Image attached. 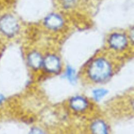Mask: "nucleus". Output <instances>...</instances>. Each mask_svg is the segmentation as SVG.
I'll use <instances>...</instances> for the list:
<instances>
[{
    "label": "nucleus",
    "instance_id": "1",
    "mask_svg": "<svg viewBox=\"0 0 134 134\" xmlns=\"http://www.w3.org/2000/svg\"><path fill=\"white\" fill-rule=\"evenodd\" d=\"M88 77L93 81L100 82L107 80L112 73V67L109 61L103 58L94 59L89 65Z\"/></svg>",
    "mask_w": 134,
    "mask_h": 134
},
{
    "label": "nucleus",
    "instance_id": "2",
    "mask_svg": "<svg viewBox=\"0 0 134 134\" xmlns=\"http://www.w3.org/2000/svg\"><path fill=\"white\" fill-rule=\"evenodd\" d=\"M0 27L6 34L12 35L17 31L18 26L15 18L10 16H6L0 21Z\"/></svg>",
    "mask_w": 134,
    "mask_h": 134
},
{
    "label": "nucleus",
    "instance_id": "3",
    "mask_svg": "<svg viewBox=\"0 0 134 134\" xmlns=\"http://www.w3.org/2000/svg\"><path fill=\"white\" fill-rule=\"evenodd\" d=\"M42 64L45 69L52 73L58 72L60 69V62L55 55L49 54L43 59Z\"/></svg>",
    "mask_w": 134,
    "mask_h": 134
},
{
    "label": "nucleus",
    "instance_id": "4",
    "mask_svg": "<svg viewBox=\"0 0 134 134\" xmlns=\"http://www.w3.org/2000/svg\"><path fill=\"white\" fill-rule=\"evenodd\" d=\"M108 42L112 48L117 50H121L124 49L127 44L125 36L119 33L111 35L109 38Z\"/></svg>",
    "mask_w": 134,
    "mask_h": 134
},
{
    "label": "nucleus",
    "instance_id": "5",
    "mask_svg": "<svg viewBox=\"0 0 134 134\" xmlns=\"http://www.w3.org/2000/svg\"><path fill=\"white\" fill-rule=\"evenodd\" d=\"M44 23L46 26L49 28L57 29L62 26L63 20L59 15L52 14L47 17Z\"/></svg>",
    "mask_w": 134,
    "mask_h": 134
},
{
    "label": "nucleus",
    "instance_id": "6",
    "mask_svg": "<svg viewBox=\"0 0 134 134\" xmlns=\"http://www.w3.org/2000/svg\"><path fill=\"white\" fill-rule=\"evenodd\" d=\"M71 107L76 111H83L87 107V102L82 97L76 96L71 99Z\"/></svg>",
    "mask_w": 134,
    "mask_h": 134
},
{
    "label": "nucleus",
    "instance_id": "7",
    "mask_svg": "<svg viewBox=\"0 0 134 134\" xmlns=\"http://www.w3.org/2000/svg\"><path fill=\"white\" fill-rule=\"evenodd\" d=\"M28 62L32 68L37 69L42 65L43 59L39 53L32 52L28 57Z\"/></svg>",
    "mask_w": 134,
    "mask_h": 134
},
{
    "label": "nucleus",
    "instance_id": "8",
    "mask_svg": "<svg viewBox=\"0 0 134 134\" xmlns=\"http://www.w3.org/2000/svg\"><path fill=\"white\" fill-rule=\"evenodd\" d=\"M91 130L95 133H105L107 132V128L105 124L100 120L94 122L91 126Z\"/></svg>",
    "mask_w": 134,
    "mask_h": 134
},
{
    "label": "nucleus",
    "instance_id": "9",
    "mask_svg": "<svg viewBox=\"0 0 134 134\" xmlns=\"http://www.w3.org/2000/svg\"><path fill=\"white\" fill-rule=\"evenodd\" d=\"M107 93V91L104 89L96 90L93 92L94 96L96 100L101 99Z\"/></svg>",
    "mask_w": 134,
    "mask_h": 134
},
{
    "label": "nucleus",
    "instance_id": "10",
    "mask_svg": "<svg viewBox=\"0 0 134 134\" xmlns=\"http://www.w3.org/2000/svg\"><path fill=\"white\" fill-rule=\"evenodd\" d=\"M74 72L72 70V69H71L70 68H69L68 69V71H67V75L68 77L69 78V79H70V80L73 81L74 80Z\"/></svg>",
    "mask_w": 134,
    "mask_h": 134
},
{
    "label": "nucleus",
    "instance_id": "11",
    "mask_svg": "<svg viewBox=\"0 0 134 134\" xmlns=\"http://www.w3.org/2000/svg\"><path fill=\"white\" fill-rule=\"evenodd\" d=\"M62 1L65 4H70L71 3H72L75 0H62Z\"/></svg>",
    "mask_w": 134,
    "mask_h": 134
}]
</instances>
